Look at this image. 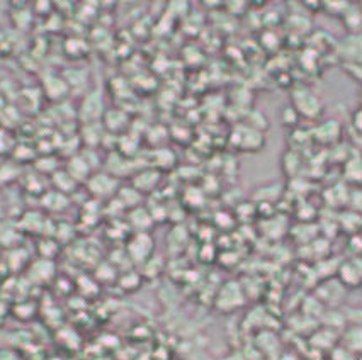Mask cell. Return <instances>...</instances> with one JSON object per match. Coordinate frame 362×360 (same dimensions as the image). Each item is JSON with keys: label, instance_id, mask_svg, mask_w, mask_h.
Masks as SVG:
<instances>
[{"label": "cell", "instance_id": "6da1fadb", "mask_svg": "<svg viewBox=\"0 0 362 360\" xmlns=\"http://www.w3.org/2000/svg\"><path fill=\"white\" fill-rule=\"evenodd\" d=\"M298 116L308 121H318L325 111V104L313 89L306 85H296L291 90V102H289Z\"/></svg>", "mask_w": 362, "mask_h": 360}, {"label": "cell", "instance_id": "7a4b0ae2", "mask_svg": "<svg viewBox=\"0 0 362 360\" xmlns=\"http://www.w3.org/2000/svg\"><path fill=\"white\" fill-rule=\"evenodd\" d=\"M247 297L243 287L240 286L237 280H228L223 284L220 292L216 296V308L221 313H233L245 304Z\"/></svg>", "mask_w": 362, "mask_h": 360}, {"label": "cell", "instance_id": "3957f363", "mask_svg": "<svg viewBox=\"0 0 362 360\" xmlns=\"http://www.w3.org/2000/svg\"><path fill=\"white\" fill-rule=\"evenodd\" d=\"M345 294H347V289L337 279H325L320 284L317 289V299L322 303L323 308L337 309L340 304L344 303Z\"/></svg>", "mask_w": 362, "mask_h": 360}, {"label": "cell", "instance_id": "277c9868", "mask_svg": "<svg viewBox=\"0 0 362 360\" xmlns=\"http://www.w3.org/2000/svg\"><path fill=\"white\" fill-rule=\"evenodd\" d=\"M337 280L347 289L362 287V257H351L340 262L337 270Z\"/></svg>", "mask_w": 362, "mask_h": 360}, {"label": "cell", "instance_id": "5b68a950", "mask_svg": "<svg viewBox=\"0 0 362 360\" xmlns=\"http://www.w3.org/2000/svg\"><path fill=\"white\" fill-rule=\"evenodd\" d=\"M337 56L342 65H362V32L344 37L337 44Z\"/></svg>", "mask_w": 362, "mask_h": 360}, {"label": "cell", "instance_id": "8992f818", "mask_svg": "<svg viewBox=\"0 0 362 360\" xmlns=\"http://www.w3.org/2000/svg\"><path fill=\"white\" fill-rule=\"evenodd\" d=\"M153 253V238L148 233H134L128 241V257L136 263H145L150 260Z\"/></svg>", "mask_w": 362, "mask_h": 360}, {"label": "cell", "instance_id": "52a82bcc", "mask_svg": "<svg viewBox=\"0 0 362 360\" xmlns=\"http://www.w3.org/2000/svg\"><path fill=\"white\" fill-rule=\"evenodd\" d=\"M340 136H342V124L335 119L323 121L311 131V138L322 145H337Z\"/></svg>", "mask_w": 362, "mask_h": 360}, {"label": "cell", "instance_id": "ba28073f", "mask_svg": "<svg viewBox=\"0 0 362 360\" xmlns=\"http://www.w3.org/2000/svg\"><path fill=\"white\" fill-rule=\"evenodd\" d=\"M237 135H238L237 146L240 150H243V152L257 153V152H260V150L264 148L265 140H264L262 131H259V129L238 128Z\"/></svg>", "mask_w": 362, "mask_h": 360}, {"label": "cell", "instance_id": "9c48e42d", "mask_svg": "<svg viewBox=\"0 0 362 360\" xmlns=\"http://www.w3.org/2000/svg\"><path fill=\"white\" fill-rule=\"evenodd\" d=\"M88 189L98 198H109L117 189V180L109 174H95L88 179Z\"/></svg>", "mask_w": 362, "mask_h": 360}, {"label": "cell", "instance_id": "30bf717a", "mask_svg": "<svg viewBox=\"0 0 362 360\" xmlns=\"http://www.w3.org/2000/svg\"><path fill=\"white\" fill-rule=\"evenodd\" d=\"M339 345L344 347L345 350L351 352L352 355L362 354V326L361 325H351L345 326L342 335H340Z\"/></svg>", "mask_w": 362, "mask_h": 360}, {"label": "cell", "instance_id": "8fae6325", "mask_svg": "<svg viewBox=\"0 0 362 360\" xmlns=\"http://www.w3.org/2000/svg\"><path fill=\"white\" fill-rule=\"evenodd\" d=\"M80 114L86 117L88 124H90L92 121L99 119V117L104 114V104L99 92H92V94L87 95L86 100H83L82 107H80Z\"/></svg>", "mask_w": 362, "mask_h": 360}, {"label": "cell", "instance_id": "7c38bea8", "mask_svg": "<svg viewBox=\"0 0 362 360\" xmlns=\"http://www.w3.org/2000/svg\"><path fill=\"white\" fill-rule=\"evenodd\" d=\"M344 177L347 182L361 186L362 184V155H351L344 163Z\"/></svg>", "mask_w": 362, "mask_h": 360}, {"label": "cell", "instance_id": "4fadbf2b", "mask_svg": "<svg viewBox=\"0 0 362 360\" xmlns=\"http://www.w3.org/2000/svg\"><path fill=\"white\" fill-rule=\"evenodd\" d=\"M340 20H342L345 29L349 31V35H359V32H362V12L359 9V4H351V7H349Z\"/></svg>", "mask_w": 362, "mask_h": 360}, {"label": "cell", "instance_id": "5bb4252c", "mask_svg": "<svg viewBox=\"0 0 362 360\" xmlns=\"http://www.w3.org/2000/svg\"><path fill=\"white\" fill-rule=\"evenodd\" d=\"M153 217L146 209L143 208H134L132 212H129V224L134 229V233H148L151 223H153Z\"/></svg>", "mask_w": 362, "mask_h": 360}, {"label": "cell", "instance_id": "9a60e30c", "mask_svg": "<svg viewBox=\"0 0 362 360\" xmlns=\"http://www.w3.org/2000/svg\"><path fill=\"white\" fill-rule=\"evenodd\" d=\"M66 172H69V175L75 180V182L86 180L88 177V174H90V163L82 157H74L70 160V165Z\"/></svg>", "mask_w": 362, "mask_h": 360}, {"label": "cell", "instance_id": "2e32d148", "mask_svg": "<svg viewBox=\"0 0 362 360\" xmlns=\"http://www.w3.org/2000/svg\"><path fill=\"white\" fill-rule=\"evenodd\" d=\"M150 182V186H151V189H153L155 186H157L158 184V174L157 172H153V170H146V172H141L140 175H138L136 179H134V189H136L138 192H145L146 191V184Z\"/></svg>", "mask_w": 362, "mask_h": 360}, {"label": "cell", "instance_id": "e0dca14e", "mask_svg": "<svg viewBox=\"0 0 362 360\" xmlns=\"http://www.w3.org/2000/svg\"><path fill=\"white\" fill-rule=\"evenodd\" d=\"M349 7H351V2H322V11L337 19H342Z\"/></svg>", "mask_w": 362, "mask_h": 360}, {"label": "cell", "instance_id": "ac0fdd59", "mask_svg": "<svg viewBox=\"0 0 362 360\" xmlns=\"http://www.w3.org/2000/svg\"><path fill=\"white\" fill-rule=\"evenodd\" d=\"M281 119H283L284 126L294 128V126H296V124H298V121L301 119V117L298 116V112L294 111V109H293L291 106H288V107H284L283 116H281Z\"/></svg>", "mask_w": 362, "mask_h": 360}, {"label": "cell", "instance_id": "d6986e66", "mask_svg": "<svg viewBox=\"0 0 362 360\" xmlns=\"http://www.w3.org/2000/svg\"><path fill=\"white\" fill-rule=\"evenodd\" d=\"M351 126L354 129V133L357 135V138H362V107L361 106L352 112Z\"/></svg>", "mask_w": 362, "mask_h": 360}, {"label": "cell", "instance_id": "ffe728a7", "mask_svg": "<svg viewBox=\"0 0 362 360\" xmlns=\"http://www.w3.org/2000/svg\"><path fill=\"white\" fill-rule=\"evenodd\" d=\"M356 355H352L351 352L345 350L344 347L337 345L334 350L330 352V360H356Z\"/></svg>", "mask_w": 362, "mask_h": 360}, {"label": "cell", "instance_id": "44dd1931", "mask_svg": "<svg viewBox=\"0 0 362 360\" xmlns=\"http://www.w3.org/2000/svg\"><path fill=\"white\" fill-rule=\"evenodd\" d=\"M344 72L356 82L361 83L362 87V65H342Z\"/></svg>", "mask_w": 362, "mask_h": 360}, {"label": "cell", "instance_id": "7402d4cb", "mask_svg": "<svg viewBox=\"0 0 362 360\" xmlns=\"http://www.w3.org/2000/svg\"><path fill=\"white\" fill-rule=\"evenodd\" d=\"M220 360H247V359L242 352H230V354H226L225 357H221Z\"/></svg>", "mask_w": 362, "mask_h": 360}, {"label": "cell", "instance_id": "603a6c76", "mask_svg": "<svg viewBox=\"0 0 362 360\" xmlns=\"http://www.w3.org/2000/svg\"><path fill=\"white\" fill-rule=\"evenodd\" d=\"M359 104H361V107H362V87H361V92H359Z\"/></svg>", "mask_w": 362, "mask_h": 360}, {"label": "cell", "instance_id": "cb8c5ba5", "mask_svg": "<svg viewBox=\"0 0 362 360\" xmlns=\"http://www.w3.org/2000/svg\"><path fill=\"white\" fill-rule=\"evenodd\" d=\"M356 360H362V354L361 355H357V359Z\"/></svg>", "mask_w": 362, "mask_h": 360}, {"label": "cell", "instance_id": "d4e9b609", "mask_svg": "<svg viewBox=\"0 0 362 360\" xmlns=\"http://www.w3.org/2000/svg\"><path fill=\"white\" fill-rule=\"evenodd\" d=\"M359 9H361V12H362V2H359Z\"/></svg>", "mask_w": 362, "mask_h": 360}, {"label": "cell", "instance_id": "484cf974", "mask_svg": "<svg viewBox=\"0 0 362 360\" xmlns=\"http://www.w3.org/2000/svg\"><path fill=\"white\" fill-rule=\"evenodd\" d=\"M361 289H362V287H361Z\"/></svg>", "mask_w": 362, "mask_h": 360}]
</instances>
